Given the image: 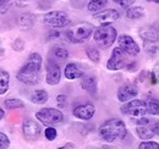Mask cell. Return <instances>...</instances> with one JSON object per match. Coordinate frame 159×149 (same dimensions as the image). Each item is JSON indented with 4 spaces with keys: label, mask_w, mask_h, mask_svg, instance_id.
Segmentation results:
<instances>
[{
    "label": "cell",
    "mask_w": 159,
    "mask_h": 149,
    "mask_svg": "<svg viewBox=\"0 0 159 149\" xmlns=\"http://www.w3.org/2000/svg\"><path fill=\"white\" fill-rule=\"evenodd\" d=\"M113 1H114V2H118V4H119V1H120V0H113Z\"/></svg>",
    "instance_id": "42"
},
{
    "label": "cell",
    "mask_w": 159,
    "mask_h": 149,
    "mask_svg": "<svg viewBox=\"0 0 159 149\" xmlns=\"http://www.w3.org/2000/svg\"><path fill=\"white\" fill-rule=\"evenodd\" d=\"M159 143L158 142H153V141H142V143L139 144V149H158Z\"/></svg>",
    "instance_id": "27"
},
{
    "label": "cell",
    "mask_w": 159,
    "mask_h": 149,
    "mask_svg": "<svg viewBox=\"0 0 159 149\" xmlns=\"http://www.w3.org/2000/svg\"><path fill=\"white\" fill-rule=\"evenodd\" d=\"M4 115H5V112H4V110H2L1 108H0V120H1L2 117H4Z\"/></svg>",
    "instance_id": "40"
},
{
    "label": "cell",
    "mask_w": 159,
    "mask_h": 149,
    "mask_svg": "<svg viewBox=\"0 0 159 149\" xmlns=\"http://www.w3.org/2000/svg\"><path fill=\"white\" fill-rule=\"evenodd\" d=\"M94 43L100 49H108L114 44V42L118 38V31L111 23L100 25L96 31H93Z\"/></svg>",
    "instance_id": "3"
},
{
    "label": "cell",
    "mask_w": 159,
    "mask_h": 149,
    "mask_svg": "<svg viewBox=\"0 0 159 149\" xmlns=\"http://www.w3.org/2000/svg\"><path fill=\"white\" fill-rule=\"evenodd\" d=\"M137 66H139L137 62H132V61H131V62H127V65L125 66V69H126L127 71H131V72H132V71H136V70H137Z\"/></svg>",
    "instance_id": "36"
},
{
    "label": "cell",
    "mask_w": 159,
    "mask_h": 149,
    "mask_svg": "<svg viewBox=\"0 0 159 149\" xmlns=\"http://www.w3.org/2000/svg\"><path fill=\"white\" fill-rule=\"evenodd\" d=\"M94 31V27L89 22H79L70 27L66 32V38L75 44H81L88 40L89 37H92Z\"/></svg>",
    "instance_id": "4"
},
{
    "label": "cell",
    "mask_w": 159,
    "mask_h": 149,
    "mask_svg": "<svg viewBox=\"0 0 159 149\" xmlns=\"http://www.w3.org/2000/svg\"><path fill=\"white\" fill-rule=\"evenodd\" d=\"M9 7H10V4H9L7 0H0V14L1 15L5 14V12H7Z\"/></svg>",
    "instance_id": "34"
},
{
    "label": "cell",
    "mask_w": 159,
    "mask_h": 149,
    "mask_svg": "<svg viewBox=\"0 0 159 149\" xmlns=\"http://www.w3.org/2000/svg\"><path fill=\"white\" fill-rule=\"evenodd\" d=\"M148 74L147 71H142V72H141V74H139V81H141V82L146 79V77H147L146 74Z\"/></svg>",
    "instance_id": "38"
},
{
    "label": "cell",
    "mask_w": 159,
    "mask_h": 149,
    "mask_svg": "<svg viewBox=\"0 0 159 149\" xmlns=\"http://www.w3.org/2000/svg\"><path fill=\"white\" fill-rule=\"evenodd\" d=\"M127 62H129L127 54L120 47H116V48H114L110 59L107 62V69L110 71H118V70L124 69L127 65Z\"/></svg>",
    "instance_id": "9"
},
{
    "label": "cell",
    "mask_w": 159,
    "mask_h": 149,
    "mask_svg": "<svg viewBox=\"0 0 159 149\" xmlns=\"http://www.w3.org/2000/svg\"><path fill=\"white\" fill-rule=\"evenodd\" d=\"M36 117L44 125H57L64 121L62 112L55 108H43L36 112Z\"/></svg>",
    "instance_id": "5"
},
{
    "label": "cell",
    "mask_w": 159,
    "mask_h": 149,
    "mask_svg": "<svg viewBox=\"0 0 159 149\" xmlns=\"http://www.w3.org/2000/svg\"><path fill=\"white\" fill-rule=\"evenodd\" d=\"M64 74H65V78L72 81V79H77V78H81L83 76V71L82 69L80 67L79 65L74 64V62H70L65 66V70H64Z\"/></svg>",
    "instance_id": "18"
},
{
    "label": "cell",
    "mask_w": 159,
    "mask_h": 149,
    "mask_svg": "<svg viewBox=\"0 0 159 149\" xmlns=\"http://www.w3.org/2000/svg\"><path fill=\"white\" fill-rule=\"evenodd\" d=\"M34 22H36V16L32 12L22 14L19 19V25H20L21 29H23V31L31 29L34 26Z\"/></svg>",
    "instance_id": "19"
},
{
    "label": "cell",
    "mask_w": 159,
    "mask_h": 149,
    "mask_svg": "<svg viewBox=\"0 0 159 149\" xmlns=\"http://www.w3.org/2000/svg\"><path fill=\"white\" fill-rule=\"evenodd\" d=\"M57 104H58V106H59L60 109L66 108L67 104H69L67 95H66V94H59V95L57 97Z\"/></svg>",
    "instance_id": "29"
},
{
    "label": "cell",
    "mask_w": 159,
    "mask_h": 149,
    "mask_svg": "<svg viewBox=\"0 0 159 149\" xmlns=\"http://www.w3.org/2000/svg\"><path fill=\"white\" fill-rule=\"evenodd\" d=\"M10 147V139H9V137L5 134V133H2V132H0V149H6Z\"/></svg>",
    "instance_id": "30"
},
{
    "label": "cell",
    "mask_w": 159,
    "mask_h": 149,
    "mask_svg": "<svg viewBox=\"0 0 159 149\" xmlns=\"http://www.w3.org/2000/svg\"><path fill=\"white\" fill-rule=\"evenodd\" d=\"M158 121H152L149 120L147 124L144 125H139L136 127V134L137 137L141 138L142 141H147V139H151L153 138V136H157L158 134Z\"/></svg>",
    "instance_id": "12"
},
{
    "label": "cell",
    "mask_w": 159,
    "mask_h": 149,
    "mask_svg": "<svg viewBox=\"0 0 159 149\" xmlns=\"http://www.w3.org/2000/svg\"><path fill=\"white\" fill-rule=\"evenodd\" d=\"M146 1H149V2H156V4H158L159 0H146Z\"/></svg>",
    "instance_id": "41"
},
{
    "label": "cell",
    "mask_w": 159,
    "mask_h": 149,
    "mask_svg": "<svg viewBox=\"0 0 159 149\" xmlns=\"http://www.w3.org/2000/svg\"><path fill=\"white\" fill-rule=\"evenodd\" d=\"M49 99L48 92L44 89H37L31 94V102L33 104H45Z\"/></svg>",
    "instance_id": "20"
},
{
    "label": "cell",
    "mask_w": 159,
    "mask_h": 149,
    "mask_svg": "<svg viewBox=\"0 0 159 149\" xmlns=\"http://www.w3.org/2000/svg\"><path fill=\"white\" fill-rule=\"evenodd\" d=\"M10 86V74L0 67V95L5 94L9 91Z\"/></svg>",
    "instance_id": "21"
},
{
    "label": "cell",
    "mask_w": 159,
    "mask_h": 149,
    "mask_svg": "<svg viewBox=\"0 0 159 149\" xmlns=\"http://www.w3.org/2000/svg\"><path fill=\"white\" fill-rule=\"evenodd\" d=\"M139 36L142 38L144 50L151 55L156 54L158 50V33H157V31L156 29L153 31L152 27L144 28L139 32Z\"/></svg>",
    "instance_id": "7"
},
{
    "label": "cell",
    "mask_w": 159,
    "mask_h": 149,
    "mask_svg": "<svg viewBox=\"0 0 159 149\" xmlns=\"http://www.w3.org/2000/svg\"><path fill=\"white\" fill-rule=\"evenodd\" d=\"M107 4H108V0H91L88 2L87 9H88L89 12H93L94 14V12H98L100 10H103V7Z\"/></svg>",
    "instance_id": "23"
},
{
    "label": "cell",
    "mask_w": 159,
    "mask_h": 149,
    "mask_svg": "<svg viewBox=\"0 0 159 149\" xmlns=\"http://www.w3.org/2000/svg\"><path fill=\"white\" fill-rule=\"evenodd\" d=\"M72 114L75 117H77L80 120H91L94 114H96V106L92 103H86V104H81L74 108Z\"/></svg>",
    "instance_id": "15"
},
{
    "label": "cell",
    "mask_w": 159,
    "mask_h": 149,
    "mask_svg": "<svg viewBox=\"0 0 159 149\" xmlns=\"http://www.w3.org/2000/svg\"><path fill=\"white\" fill-rule=\"evenodd\" d=\"M44 136H45V138L48 139V141H54L55 138H57V136H58V132L57 130L54 129V127H47L45 131H44Z\"/></svg>",
    "instance_id": "28"
},
{
    "label": "cell",
    "mask_w": 159,
    "mask_h": 149,
    "mask_svg": "<svg viewBox=\"0 0 159 149\" xmlns=\"http://www.w3.org/2000/svg\"><path fill=\"white\" fill-rule=\"evenodd\" d=\"M42 64L43 59L38 53H32L27 57L26 62L17 72L16 78L23 84H37L42 77Z\"/></svg>",
    "instance_id": "1"
},
{
    "label": "cell",
    "mask_w": 159,
    "mask_h": 149,
    "mask_svg": "<svg viewBox=\"0 0 159 149\" xmlns=\"http://www.w3.org/2000/svg\"><path fill=\"white\" fill-rule=\"evenodd\" d=\"M4 105L7 110H15V109H23L25 108V103L21 99H6L4 102Z\"/></svg>",
    "instance_id": "24"
},
{
    "label": "cell",
    "mask_w": 159,
    "mask_h": 149,
    "mask_svg": "<svg viewBox=\"0 0 159 149\" xmlns=\"http://www.w3.org/2000/svg\"><path fill=\"white\" fill-rule=\"evenodd\" d=\"M12 49L14 50H16V52H22L23 49H25V42L20 39V38H17L14 43H12Z\"/></svg>",
    "instance_id": "33"
},
{
    "label": "cell",
    "mask_w": 159,
    "mask_h": 149,
    "mask_svg": "<svg viewBox=\"0 0 159 149\" xmlns=\"http://www.w3.org/2000/svg\"><path fill=\"white\" fill-rule=\"evenodd\" d=\"M120 110L124 115L132 116V117H142V116L148 115L147 108H146V102L139 100V99H131L129 102H125Z\"/></svg>",
    "instance_id": "6"
},
{
    "label": "cell",
    "mask_w": 159,
    "mask_h": 149,
    "mask_svg": "<svg viewBox=\"0 0 159 149\" xmlns=\"http://www.w3.org/2000/svg\"><path fill=\"white\" fill-rule=\"evenodd\" d=\"M47 74H45V81L49 86H55L58 84L61 79V71H60L59 65L52 60L48 61L47 66H45Z\"/></svg>",
    "instance_id": "13"
},
{
    "label": "cell",
    "mask_w": 159,
    "mask_h": 149,
    "mask_svg": "<svg viewBox=\"0 0 159 149\" xmlns=\"http://www.w3.org/2000/svg\"><path fill=\"white\" fill-rule=\"evenodd\" d=\"M139 95V88L134 84H124L118 91V99L121 103L129 102Z\"/></svg>",
    "instance_id": "16"
},
{
    "label": "cell",
    "mask_w": 159,
    "mask_h": 149,
    "mask_svg": "<svg viewBox=\"0 0 159 149\" xmlns=\"http://www.w3.org/2000/svg\"><path fill=\"white\" fill-rule=\"evenodd\" d=\"M135 1L136 0H120L119 4L122 6V7H130V6H134V4H135Z\"/></svg>",
    "instance_id": "35"
},
{
    "label": "cell",
    "mask_w": 159,
    "mask_h": 149,
    "mask_svg": "<svg viewBox=\"0 0 159 149\" xmlns=\"http://www.w3.org/2000/svg\"><path fill=\"white\" fill-rule=\"evenodd\" d=\"M120 17V14L118 10L115 9H105V10H100L98 12H94L93 19L96 22H98L100 25H105V23H113L115 21H118Z\"/></svg>",
    "instance_id": "14"
},
{
    "label": "cell",
    "mask_w": 159,
    "mask_h": 149,
    "mask_svg": "<svg viewBox=\"0 0 159 149\" xmlns=\"http://www.w3.org/2000/svg\"><path fill=\"white\" fill-rule=\"evenodd\" d=\"M10 6H16V7H26L30 4V0H7Z\"/></svg>",
    "instance_id": "31"
},
{
    "label": "cell",
    "mask_w": 159,
    "mask_h": 149,
    "mask_svg": "<svg viewBox=\"0 0 159 149\" xmlns=\"http://www.w3.org/2000/svg\"><path fill=\"white\" fill-rule=\"evenodd\" d=\"M126 16L129 20H139L144 17V9L142 6H130L127 7Z\"/></svg>",
    "instance_id": "22"
},
{
    "label": "cell",
    "mask_w": 159,
    "mask_h": 149,
    "mask_svg": "<svg viewBox=\"0 0 159 149\" xmlns=\"http://www.w3.org/2000/svg\"><path fill=\"white\" fill-rule=\"evenodd\" d=\"M67 148H71V149H74L75 148V144H72V143H66L65 146H62L60 149H67Z\"/></svg>",
    "instance_id": "37"
},
{
    "label": "cell",
    "mask_w": 159,
    "mask_h": 149,
    "mask_svg": "<svg viewBox=\"0 0 159 149\" xmlns=\"http://www.w3.org/2000/svg\"><path fill=\"white\" fill-rule=\"evenodd\" d=\"M119 38L118 39V43H119V47L127 54V55L131 56H136L139 54V44L136 43V40L131 36L129 34H121V36H118Z\"/></svg>",
    "instance_id": "10"
},
{
    "label": "cell",
    "mask_w": 159,
    "mask_h": 149,
    "mask_svg": "<svg viewBox=\"0 0 159 149\" xmlns=\"http://www.w3.org/2000/svg\"><path fill=\"white\" fill-rule=\"evenodd\" d=\"M86 54L89 57V60H92L93 62H99L100 55H99V50L96 48V47H87L86 48Z\"/></svg>",
    "instance_id": "26"
},
{
    "label": "cell",
    "mask_w": 159,
    "mask_h": 149,
    "mask_svg": "<svg viewBox=\"0 0 159 149\" xmlns=\"http://www.w3.org/2000/svg\"><path fill=\"white\" fill-rule=\"evenodd\" d=\"M54 55L59 59H67L69 57V52L65 48H57L54 50Z\"/></svg>",
    "instance_id": "32"
},
{
    "label": "cell",
    "mask_w": 159,
    "mask_h": 149,
    "mask_svg": "<svg viewBox=\"0 0 159 149\" xmlns=\"http://www.w3.org/2000/svg\"><path fill=\"white\" fill-rule=\"evenodd\" d=\"M44 22L48 26L54 27V28H64L70 25V19L65 11L55 10V11H50V12L45 14Z\"/></svg>",
    "instance_id": "8"
},
{
    "label": "cell",
    "mask_w": 159,
    "mask_h": 149,
    "mask_svg": "<svg viewBox=\"0 0 159 149\" xmlns=\"http://www.w3.org/2000/svg\"><path fill=\"white\" fill-rule=\"evenodd\" d=\"M146 108H147V114L149 115H153V116H157L159 112V105H158V100L154 98V99H149L146 102Z\"/></svg>",
    "instance_id": "25"
},
{
    "label": "cell",
    "mask_w": 159,
    "mask_h": 149,
    "mask_svg": "<svg viewBox=\"0 0 159 149\" xmlns=\"http://www.w3.org/2000/svg\"><path fill=\"white\" fill-rule=\"evenodd\" d=\"M22 133L26 141L28 142H34L39 138L40 136V126L38 122H36L34 120H26L22 125Z\"/></svg>",
    "instance_id": "11"
},
{
    "label": "cell",
    "mask_w": 159,
    "mask_h": 149,
    "mask_svg": "<svg viewBox=\"0 0 159 149\" xmlns=\"http://www.w3.org/2000/svg\"><path fill=\"white\" fill-rule=\"evenodd\" d=\"M81 88L84 89L86 92L96 97L97 91H98V86H97V78L94 76H82L81 77Z\"/></svg>",
    "instance_id": "17"
},
{
    "label": "cell",
    "mask_w": 159,
    "mask_h": 149,
    "mask_svg": "<svg viewBox=\"0 0 159 149\" xmlns=\"http://www.w3.org/2000/svg\"><path fill=\"white\" fill-rule=\"evenodd\" d=\"M99 134L105 142H109V143L125 139L127 136L126 125L121 119H118V117L109 119L100 125Z\"/></svg>",
    "instance_id": "2"
},
{
    "label": "cell",
    "mask_w": 159,
    "mask_h": 149,
    "mask_svg": "<svg viewBox=\"0 0 159 149\" xmlns=\"http://www.w3.org/2000/svg\"><path fill=\"white\" fill-rule=\"evenodd\" d=\"M151 78H152V83L156 84V83H157V76H156V74L152 72V74H151Z\"/></svg>",
    "instance_id": "39"
}]
</instances>
